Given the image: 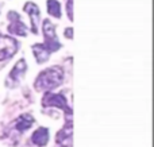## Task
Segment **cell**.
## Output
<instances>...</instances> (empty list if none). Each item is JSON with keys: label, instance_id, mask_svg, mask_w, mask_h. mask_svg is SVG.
<instances>
[{"label": "cell", "instance_id": "cell-1", "mask_svg": "<svg viewBox=\"0 0 154 147\" xmlns=\"http://www.w3.org/2000/svg\"><path fill=\"white\" fill-rule=\"evenodd\" d=\"M62 78H64V72L60 68H50L48 70H43L38 76L34 86L38 91H51L62 82Z\"/></svg>", "mask_w": 154, "mask_h": 147}, {"label": "cell", "instance_id": "cell-2", "mask_svg": "<svg viewBox=\"0 0 154 147\" xmlns=\"http://www.w3.org/2000/svg\"><path fill=\"white\" fill-rule=\"evenodd\" d=\"M16 42L12 38L0 35V61L8 59L16 53Z\"/></svg>", "mask_w": 154, "mask_h": 147}, {"label": "cell", "instance_id": "cell-3", "mask_svg": "<svg viewBox=\"0 0 154 147\" xmlns=\"http://www.w3.org/2000/svg\"><path fill=\"white\" fill-rule=\"evenodd\" d=\"M24 72H26V62H24V59H20V61L15 65V68H14V70L10 73V76H8L7 82H5L7 86L14 88V86L18 85V84L20 82L22 76L24 74Z\"/></svg>", "mask_w": 154, "mask_h": 147}, {"label": "cell", "instance_id": "cell-4", "mask_svg": "<svg viewBox=\"0 0 154 147\" xmlns=\"http://www.w3.org/2000/svg\"><path fill=\"white\" fill-rule=\"evenodd\" d=\"M43 104L45 105H51V107H57V108H65L66 110V99L62 96L61 93H51L49 92L43 99Z\"/></svg>", "mask_w": 154, "mask_h": 147}, {"label": "cell", "instance_id": "cell-5", "mask_svg": "<svg viewBox=\"0 0 154 147\" xmlns=\"http://www.w3.org/2000/svg\"><path fill=\"white\" fill-rule=\"evenodd\" d=\"M32 123H34L32 116L26 113V115H22L20 118L15 122V128L18 130L19 132H23V131H26L27 128H30V127L32 126Z\"/></svg>", "mask_w": 154, "mask_h": 147}, {"label": "cell", "instance_id": "cell-6", "mask_svg": "<svg viewBox=\"0 0 154 147\" xmlns=\"http://www.w3.org/2000/svg\"><path fill=\"white\" fill-rule=\"evenodd\" d=\"M48 140H49L48 130L43 128V127L38 128L37 131L34 132V135H32V142L37 146H45L46 143H48Z\"/></svg>", "mask_w": 154, "mask_h": 147}, {"label": "cell", "instance_id": "cell-7", "mask_svg": "<svg viewBox=\"0 0 154 147\" xmlns=\"http://www.w3.org/2000/svg\"><path fill=\"white\" fill-rule=\"evenodd\" d=\"M32 50H34V54H35V57H37V61L39 62V64L43 61H46V59L49 58V54H50V50H49L46 46H42V45L34 46Z\"/></svg>", "mask_w": 154, "mask_h": 147}, {"label": "cell", "instance_id": "cell-8", "mask_svg": "<svg viewBox=\"0 0 154 147\" xmlns=\"http://www.w3.org/2000/svg\"><path fill=\"white\" fill-rule=\"evenodd\" d=\"M49 12H50L53 16H60V7H58V3H53V2L49 3Z\"/></svg>", "mask_w": 154, "mask_h": 147}]
</instances>
